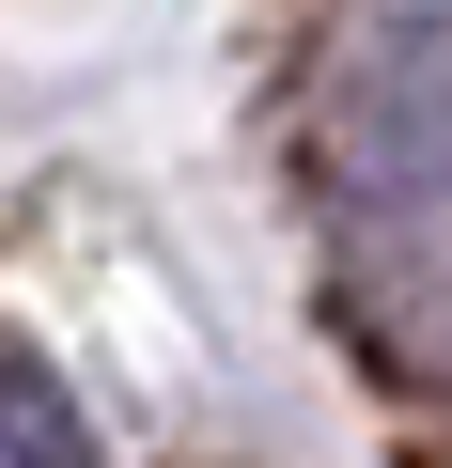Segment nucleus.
I'll return each instance as SVG.
<instances>
[{
    "mask_svg": "<svg viewBox=\"0 0 452 468\" xmlns=\"http://www.w3.org/2000/svg\"><path fill=\"white\" fill-rule=\"evenodd\" d=\"M0 468H94V437H79V406L32 375V359H0Z\"/></svg>",
    "mask_w": 452,
    "mask_h": 468,
    "instance_id": "1",
    "label": "nucleus"
}]
</instances>
